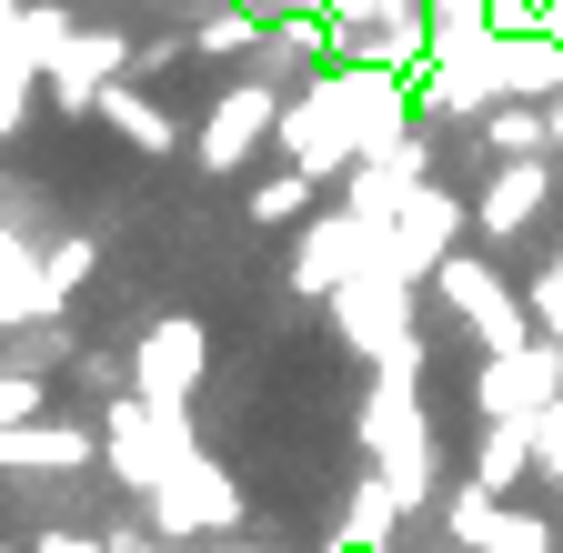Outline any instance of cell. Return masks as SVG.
<instances>
[{
	"instance_id": "9c48e42d",
	"label": "cell",
	"mask_w": 563,
	"mask_h": 553,
	"mask_svg": "<svg viewBox=\"0 0 563 553\" xmlns=\"http://www.w3.org/2000/svg\"><path fill=\"white\" fill-rule=\"evenodd\" d=\"M31 402H41V383H21V373H0V433H11V423H21Z\"/></svg>"
},
{
	"instance_id": "277c9868",
	"label": "cell",
	"mask_w": 563,
	"mask_h": 553,
	"mask_svg": "<svg viewBox=\"0 0 563 553\" xmlns=\"http://www.w3.org/2000/svg\"><path fill=\"white\" fill-rule=\"evenodd\" d=\"M453 533H463L473 553H553V533H543L533 513H493L483 494H463V504H453Z\"/></svg>"
},
{
	"instance_id": "ba28073f",
	"label": "cell",
	"mask_w": 563,
	"mask_h": 553,
	"mask_svg": "<svg viewBox=\"0 0 563 553\" xmlns=\"http://www.w3.org/2000/svg\"><path fill=\"white\" fill-rule=\"evenodd\" d=\"M393 513H402V494H393V483H363V494H352V513H342V543L352 553H383V533H393Z\"/></svg>"
},
{
	"instance_id": "3957f363",
	"label": "cell",
	"mask_w": 563,
	"mask_h": 553,
	"mask_svg": "<svg viewBox=\"0 0 563 553\" xmlns=\"http://www.w3.org/2000/svg\"><path fill=\"white\" fill-rule=\"evenodd\" d=\"M152 504H162V533H211V523H232V483L211 463H172Z\"/></svg>"
},
{
	"instance_id": "52a82bcc",
	"label": "cell",
	"mask_w": 563,
	"mask_h": 553,
	"mask_svg": "<svg viewBox=\"0 0 563 553\" xmlns=\"http://www.w3.org/2000/svg\"><path fill=\"white\" fill-rule=\"evenodd\" d=\"M0 463H91V433H70V423H11V433H0Z\"/></svg>"
},
{
	"instance_id": "8992f818",
	"label": "cell",
	"mask_w": 563,
	"mask_h": 553,
	"mask_svg": "<svg viewBox=\"0 0 563 553\" xmlns=\"http://www.w3.org/2000/svg\"><path fill=\"white\" fill-rule=\"evenodd\" d=\"M533 453H543V443H533V423H493V433H483V473H473V494H514Z\"/></svg>"
},
{
	"instance_id": "30bf717a",
	"label": "cell",
	"mask_w": 563,
	"mask_h": 553,
	"mask_svg": "<svg viewBox=\"0 0 563 553\" xmlns=\"http://www.w3.org/2000/svg\"><path fill=\"white\" fill-rule=\"evenodd\" d=\"M31 553H121V543H101V533H41Z\"/></svg>"
},
{
	"instance_id": "6da1fadb",
	"label": "cell",
	"mask_w": 563,
	"mask_h": 553,
	"mask_svg": "<svg viewBox=\"0 0 563 553\" xmlns=\"http://www.w3.org/2000/svg\"><path fill=\"white\" fill-rule=\"evenodd\" d=\"M563 402V353H543V342H523V353H493L483 373V412L493 423H533V412Z\"/></svg>"
},
{
	"instance_id": "5b68a950",
	"label": "cell",
	"mask_w": 563,
	"mask_h": 553,
	"mask_svg": "<svg viewBox=\"0 0 563 553\" xmlns=\"http://www.w3.org/2000/svg\"><path fill=\"white\" fill-rule=\"evenodd\" d=\"M191 363H201V332H191V322H162L152 342H141V392H152V412H172V402H181Z\"/></svg>"
},
{
	"instance_id": "7a4b0ae2",
	"label": "cell",
	"mask_w": 563,
	"mask_h": 553,
	"mask_svg": "<svg viewBox=\"0 0 563 553\" xmlns=\"http://www.w3.org/2000/svg\"><path fill=\"white\" fill-rule=\"evenodd\" d=\"M111 463H121V483H141V494H162V473H172V453H181V423L172 412H131V402H111Z\"/></svg>"
}]
</instances>
